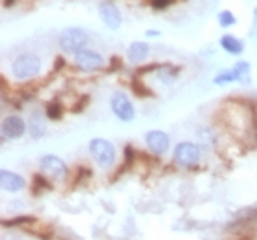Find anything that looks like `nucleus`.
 <instances>
[{
  "label": "nucleus",
  "instance_id": "7ed1b4c3",
  "mask_svg": "<svg viewBox=\"0 0 257 240\" xmlns=\"http://www.w3.org/2000/svg\"><path fill=\"white\" fill-rule=\"evenodd\" d=\"M88 150H90V156L99 167L107 169V167H112L114 161H116V147L108 139L94 138L88 145Z\"/></svg>",
  "mask_w": 257,
  "mask_h": 240
},
{
  "label": "nucleus",
  "instance_id": "6e6552de",
  "mask_svg": "<svg viewBox=\"0 0 257 240\" xmlns=\"http://www.w3.org/2000/svg\"><path fill=\"white\" fill-rule=\"evenodd\" d=\"M145 143L155 156L166 154L169 149V136L164 130H149L145 134Z\"/></svg>",
  "mask_w": 257,
  "mask_h": 240
},
{
  "label": "nucleus",
  "instance_id": "cd10ccee",
  "mask_svg": "<svg viewBox=\"0 0 257 240\" xmlns=\"http://www.w3.org/2000/svg\"><path fill=\"white\" fill-rule=\"evenodd\" d=\"M13 4H15V0H4L6 8H10V6H13Z\"/></svg>",
  "mask_w": 257,
  "mask_h": 240
},
{
  "label": "nucleus",
  "instance_id": "dca6fc26",
  "mask_svg": "<svg viewBox=\"0 0 257 240\" xmlns=\"http://www.w3.org/2000/svg\"><path fill=\"white\" fill-rule=\"evenodd\" d=\"M44 114H46V118L52 119V121H59V119L63 118L64 108H63V105H61L59 101H50L48 105H46V110H44Z\"/></svg>",
  "mask_w": 257,
  "mask_h": 240
},
{
  "label": "nucleus",
  "instance_id": "4468645a",
  "mask_svg": "<svg viewBox=\"0 0 257 240\" xmlns=\"http://www.w3.org/2000/svg\"><path fill=\"white\" fill-rule=\"evenodd\" d=\"M220 46H222V50H224L226 54H230V55H241L242 50H244L242 41H239V39L233 37V35H222Z\"/></svg>",
  "mask_w": 257,
  "mask_h": 240
},
{
  "label": "nucleus",
  "instance_id": "423d86ee",
  "mask_svg": "<svg viewBox=\"0 0 257 240\" xmlns=\"http://www.w3.org/2000/svg\"><path fill=\"white\" fill-rule=\"evenodd\" d=\"M41 169L43 172H46L48 176H52L54 180H63L68 172V167L61 158H57L55 154H46L41 158Z\"/></svg>",
  "mask_w": 257,
  "mask_h": 240
},
{
  "label": "nucleus",
  "instance_id": "a211bd4d",
  "mask_svg": "<svg viewBox=\"0 0 257 240\" xmlns=\"http://www.w3.org/2000/svg\"><path fill=\"white\" fill-rule=\"evenodd\" d=\"M178 72H180V66L173 68L171 64H160V68H158V75H160V79L164 81V83H171V81L177 77Z\"/></svg>",
  "mask_w": 257,
  "mask_h": 240
},
{
  "label": "nucleus",
  "instance_id": "b1692460",
  "mask_svg": "<svg viewBox=\"0 0 257 240\" xmlns=\"http://www.w3.org/2000/svg\"><path fill=\"white\" fill-rule=\"evenodd\" d=\"M171 2L173 0H151V6H153V10H156V11H164L169 8Z\"/></svg>",
  "mask_w": 257,
  "mask_h": 240
},
{
  "label": "nucleus",
  "instance_id": "0eeeda50",
  "mask_svg": "<svg viewBox=\"0 0 257 240\" xmlns=\"http://www.w3.org/2000/svg\"><path fill=\"white\" fill-rule=\"evenodd\" d=\"M75 66L81 72H94L103 68V57L94 50H83L81 54L75 55Z\"/></svg>",
  "mask_w": 257,
  "mask_h": 240
},
{
  "label": "nucleus",
  "instance_id": "a878e982",
  "mask_svg": "<svg viewBox=\"0 0 257 240\" xmlns=\"http://www.w3.org/2000/svg\"><path fill=\"white\" fill-rule=\"evenodd\" d=\"M63 66H64V59H63V57H57V59H55V63H54V72H59Z\"/></svg>",
  "mask_w": 257,
  "mask_h": 240
},
{
  "label": "nucleus",
  "instance_id": "2eb2a0df",
  "mask_svg": "<svg viewBox=\"0 0 257 240\" xmlns=\"http://www.w3.org/2000/svg\"><path fill=\"white\" fill-rule=\"evenodd\" d=\"M233 72L237 74V79L242 85H250V63L246 61H239V63L233 66Z\"/></svg>",
  "mask_w": 257,
  "mask_h": 240
},
{
  "label": "nucleus",
  "instance_id": "1a4fd4ad",
  "mask_svg": "<svg viewBox=\"0 0 257 240\" xmlns=\"http://www.w3.org/2000/svg\"><path fill=\"white\" fill-rule=\"evenodd\" d=\"M28 128V123H24V119L19 116H8L2 121V136L8 139H19L24 136Z\"/></svg>",
  "mask_w": 257,
  "mask_h": 240
},
{
  "label": "nucleus",
  "instance_id": "ddd939ff",
  "mask_svg": "<svg viewBox=\"0 0 257 240\" xmlns=\"http://www.w3.org/2000/svg\"><path fill=\"white\" fill-rule=\"evenodd\" d=\"M147 55H149V44L140 43V41L133 43L131 46H128V50H127V57H128V61H131L133 64L144 63V61L147 59Z\"/></svg>",
  "mask_w": 257,
  "mask_h": 240
},
{
  "label": "nucleus",
  "instance_id": "aec40b11",
  "mask_svg": "<svg viewBox=\"0 0 257 240\" xmlns=\"http://www.w3.org/2000/svg\"><path fill=\"white\" fill-rule=\"evenodd\" d=\"M131 90H133V94L136 97H153V92H151L142 81L136 79V77L131 81Z\"/></svg>",
  "mask_w": 257,
  "mask_h": 240
},
{
  "label": "nucleus",
  "instance_id": "bb28decb",
  "mask_svg": "<svg viewBox=\"0 0 257 240\" xmlns=\"http://www.w3.org/2000/svg\"><path fill=\"white\" fill-rule=\"evenodd\" d=\"M145 35H147V37H151V39H155V37H160V32H156V30H147V32H145Z\"/></svg>",
  "mask_w": 257,
  "mask_h": 240
},
{
  "label": "nucleus",
  "instance_id": "f257e3e1",
  "mask_svg": "<svg viewBox=\"0 0 257 240\" xmlns=\"http://www.w3.org/2000/svg\"><path fill=\"white\" fill-rule=\"evenodd\" d=\"M41 68H43V63H41V59H39L37 55H33V54L19 55V57L13 61V64H11L13 75L21 81L37 77V75L41 74Z\"/></svg>",
  "mask_w": 257,
  "mask_h": 240
},
{
  "label": "nucleus",
  "instance_id": "4be33fe9",
  "mask_svg": "<svg viewBox=\"0 0 257 240\" xmlns=\"http://www.w3.org/2000/svg\"><path fill=\"white\" fill-rule=\"evenodd\" d=\"M219 24L222 28H230V26H233V24H237V17L228 10L220 11L219 13Z\"/></svg>",
  "mask_w": 257,
  "mask_h": 240
},
{
  "label": "nucleus",
  "instance_id": "393cba45",
  "mask_svg": "<svg viewBox=\"0 0 257 240\" xmlns=\"http://www.w3.org/2000/svg\"><path fill=\"white\" fill-rule=\"evenodd\" d=\"M121 68V59L119 57H112L110 59V68H108V72H114V70H119Z\"/></svg>",
  "mask_w": 257,
  "mask_h": 240
},
{
  "label": "nucleus",
  "instance_id": "20e7f679",
  "mask_svg": "<svg viewBox=\"0 0 257 240\" xmlns=\"http://www.w3.org/2000/svg\"><path fill=\"white\" fill-rule=\"evenodd\" d=\"M175 163L184 169H189V167H195L200 160V149L198 145L191 143V141H182L175 147Z\"/></svg>",
  "mask_w": 257,
  "mask_h": 240
},
{
  "label": "nucleus",
  "instance_id": "39448f33",
  "mask_svg": "<svg viewBox=\"0 0 257 240\" xmlns=\"http://www.w3.org/2000/svg\"><path fill=\"white\" fill-rule=\"evenodd\" d=\"M110 108H112L114 116L119 119V121H133L136 112H134L133 103L128 101V97L125 96L123 92H116L110 97Z\"/></svg>",
  "mask_w": 257,
  "mask_h": 240
},
{
  "label": "nucleus",
  "instance_id": "9d476101",
  "mask_svg": "<svg viewBox=\"0 0 257 240\" xmlns=\"http://www.w3.org/2000/svg\"><path fill=\"white\" fill-rule=\"evenodd\" d=\"M99 17H101L103 24H105L108 30H118V28L121 26V13H119V10L114 6V2H110V0L99 4Z\"/></svg>",
  "mask_w": 257,
  "mask_h": 240
},
{
  "label": "nucleus",
  "instance_id": "6ab92c4d",
  "mask_svg": "<svg viewBox=\"0 0 257 240\" xmlns=\"http://www.w3.org/2000/svg\"><path fill=\"white\" fill-rule=\"evenodd\" d=\"M33 222H35L33 216H26V214H22V216H17V218L2 220V225H4V227H19V225H22V227L26 229L28 225L33 224Z\"/></svg>",
  "mask_w": 257,
  "mask_h": 240
},
{
  "label": "nucleus",
  "instance_id": "412c9836",
  "mask_svg": "<svg viewBox=\"0 0 257 240\" xmlns=\"http://www.w3.org/2000/svg\"><path fill=\"white\" fill-rule=\"evenodd\" d=\"M233 81H239V79H237V74L233 72V68H231V70H228V72H222V74L217 75V77H215V85L224 86V85H228V83H233Z\"/></svg>",
  "mask_w": 257,
  "mask_h": 240
},
{
  "label": "nucleus",
  "instance_id": "f3484780",
  "mask_svg": "<svg viewBox=\"0 0 257 240\" xmlns=\"http://www.w3.org/2000/svg\"><path fill=\"white\" fill-rule=\"evenodd\" d=\"M46 191H52L50 181L44 176H41V174H35V176H33V183H32V192L35 196H39V194H43V192H46Z\"/></svg>",
  "mask_w": 257,
  "mask_h": 240
},
{
  "label": "nucleus",
  "instance_id": "9b49d317",
  "mask_svg": "<svg viewBox=\"0 0 257 240\" xmlns=\"http://www.w3.org/2000/svg\"><path fill=\"white\" fill-rule=\"evenodd\" d=\"M0 183H2V189L8 192H19L26 187V180L17 174L13 171H8V169H2L0 171Z\"/></svg>",
  "mask_w": 257,
  "mask_h": 240
},
{
  "label": "nucleus",
  "instance_id": "5701e85b",
  "mask_svg": "<svg viewBox=\"0 0 257 240\" xmlns=\"http://www.w3.org/2000/svg\"><path fill=\"white\" fill-rule=\"evenodd\" d=\"M88 101H90V97H88V96H83V97L79 99V101H77V103L74 105V107H72V112H75V114L83 112V110H85V107L88 105Z\"/></svg>",
  "mask_w": 257,
  "mask_h": 240
},
{
  "label": "nucleus",
  "instance_id": "f03ea898",
  "mask_svg": "<svg viewBox=\"0 0 257 240\" xmlns=\"http://www.w3.org/2000/svg\"><path fill=\"white\" fill-rule=\"evenodd\" d=\"M86 44H88V35L81 28H68L61 33L59 46L64 54H81L83 50H86Z\"/></svg>",
  "mask_w": 257,
  "mask_h": 240
},
{
  "label": "nucleus",
  "instance_id": "f8f14e48",
  "mask_svg": "<svg viewBox=\"0 0 257 240\" xmlns=\"http://www.w3.org/2000/svg\"><path fill=\"white\" fill-rule=\"evenodd\" d=\"M28 132L32 134V138L39 139L46 134V121H44V116L41 114V110H35L32 112V116L28 118Z\"/></svg>",
  "mask_w": 257,
  "mask_h": 240
}]
</instances>
